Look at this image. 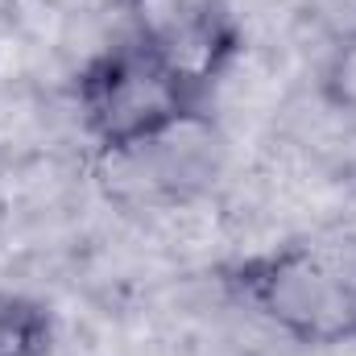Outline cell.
<instances>
[{
  "mask_svg": "<svg viewBox=\"0 0 356 356\" xmlns=\"http://www.w3.org/2000/svg\"><path fill=\"white\" fill-rule=\"evenodd\" d=\"M220 282L294 344H356V232L282 241L224 266Z\"/></svg>",
  "mask_w": 356,
  "mask_h": 356,
  "instance_id": "6da1fadb",
  "label": "cell"
},
{
  "mask_svg": "<svg viewBox=\"0 0 356 356\" xmlns=\"http://www.w3.org/2000/svg\"><path fill=\"white\" fill-rule=\"evenodd\" d=\"M75 99L99 154H124L133 145L166 137L186 120L211 116L203 91L182 83L129 38L88 58L75 83Z\"/></svg>",
  "mask_w": 356,
  "mask_h": 356,
  "instance_id": "7a4b0ae2",
  "label": "cell"
},
{
  "mask_svg": "<svg viewBox=\"0 0 356 356\" xmlns=\"http://www.w3.org/2000/svg\"><path fill=\"white\" fill-rule=\"evenodd\" d=\"M120 13L129 42L203 95L245 46L236 0H120Z\"/></svg>",
  "mask_w": 356,
  "mask_h": 356,
  "instance_id": "3957f363",
  "label": "cell"
},
{
  "mask_svg": "<svg viewBox=\"0 0 356 356\" xmlns=\"http://www.w3.org/2000/svg\"><path fill=\"white\" fill-rule=\"evenodd\" d=\"M211 116H199L124 154H99V175L108 182V195L116 199H182L203 178H211Z\"/></svg>",
  "mask_w": 356,
  "mask_h": 356,
  "instance_id": "277c9868",
  "label": "cell"
},
{
  "mask_svg": "<svg viewBox=\"0 0 356 356\" xmlns=\"http://www.w3.org/2000/svg\"><path fill=\"white\" fill-rule=\"evenodd\" d=\"M54 315L29 294H0V356H50Z\"/></svg>",
  "mask_w": 356,
  "mask_h": 356,
  "instance_id": "5b68a950",
  "label": "cell"
},
{
  "mask_svg": "<svg viewBox=\"0 0 356 356\" xmlns=\"http://www.w3.org/2000/svg\"><path fill=\"white\" fill-rule=\"evenodd\" d=\"M319 88H323V99H327L336 112L356 116V33H348V38L332 50Z\"/></svg>",
  "mask_w": 356,
  "mask_h": 356,
  "instance_id": "8992f818",
  "label": "cell"
}]
</instances>
